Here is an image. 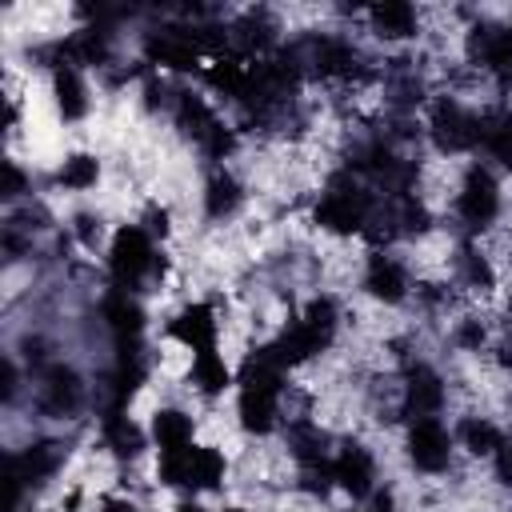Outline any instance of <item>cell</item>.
I'll use <instances>...</instances> for the list:
<instances>
[{
  "mask_svg": "<svg viewBox=\"0 0 512 512\" xmlns=\"http://www.w3.org/2000/svg\"><path fill=\"white\" fill-rule=\"evenodd\" d=\"M372 204H376V200H372L348 172H340V176H332L328 188L320 192L312 220H316L324 232H332V236H352V232H364V220H368Z\"/></svg>",
  "mask_w": 512,
  "mask_h": 512,
  "instance_id": "obj_1",
  "label": "cell"
},
{
  "mask_svg": "<svg viewBox=\"0 0 512 512\" xmlns=\"http://www.w3.org/2000/svg\"><path fill=\"white\" fill-rule=\"evenodd\" d=\"M108 264H112V276L120 280V288H136L148 272L160 268L156 260V248L148 240V232L140 224H124L116 236H112V248H108Z\"/></svg>",
  "mask_w": 512,
  "mask_h": 512,
  "instance_id": "obj_2",
  "label": "cell"
},
{
  "mask_svg": "<svg viewBox=\"0 0 512 512\" xmlns=\"http://www.w3.org/2000/svg\"><path fill=\"white\" fill-rule=\"evenodd\" d=\"M428 132H432V144L448 156L456 152H468L480 144V116H472L460 100L444 96L432 104V116H428Z\"/></svg>",
  "mask_w": 512,
  "mask_h": 512,
  "instance_id": "obj_3",
  "label": "cell"
},
{
  "mask_svg": "<svg viewBox=\"0 0 512 512\" xmlns=\"http://www.w3.org/2000/svg\"><path fill=\"white\" fill-rule=\"evenodd\" d=\"M456 212L468 228H488L500 212V184L488 168H468L456 188Z\"/></svg>",
  "mask_w": 512,
  "mask_h": 512,
  "instance_id": "obj_4",
  "label": "cell"
},
{
  "mask_svg": "<svg viewBox=\"0 0 512 512\" xmlns=\"http://www.w3.org/2000/svg\"><path fill=\"white\" fill-rule=\"evenodd\" d=\"M404 448H408L412 468L420 472H444L452 464V436L436 416H420L416 424H408Z\"/></svg>",
  "mask_w": 512,
  "mask_h": 512,
  "instance_id": "obj_5",
  "label": "cell"
},
{
  "mask_svg": "<svg viewBox=\"0 0 512 512\" xmlns=\"http://www.w3.org/2000/svg\"><path fill=\"white\" fill-rule=\"evenodd\" d=\"M80 404H84V384H80V376H76L72 368H64V364H48V368L40 372L36 408H40L44 416H52V420H64V416H72Z\"/></svg>",
  "mask_w": 512,
  "mask_h": 512,
  "instance_id": "obj_6",
  "label": "cell"
},
{
  "mask_svg": "<svg viewBox=\"0 0 512 512\" xmlns=\"http://www.w3.org/2000/svg\"><path fill=\"white\" fill-rule=\"evenodd\" d=\"M332 480H336V488H344L352 500L372 496V480H376V460H372V452H368L364 444L348 440V444L332 456Z\"/></svg>",
  "mask_w": 512,
  "mask_h": 512,
  "instance_id": "obj_7",
  "label": "cell"
},
{
  "mask_svg": "<svg viewBox=\"0 0 512 512\" xmlns=\"http://www.w3.org/2000/svg\"><path fill=\"white\" fill-rule=\"evenodd\" d=\"M168 336L184 348V352H208V348H216V336H220V320H216V312L208 308V304H188V308H180L176 312V320L168 324Z\"/></svg>",
  "mask_w": 512,
  "mask_h": 512,
  "instance_id": "obj_8",
  "label": "cell"
},
{
  "mask_svg": "<svg viewBox=\"0 0 512 512\" xmlns=\"http://www.w3.org/2000/svg\"><path fill=\"white\" fill-rule=\"evenodd\" d=\"M364 292L376 300V304H400L408 296V272L396 256L388 252H372L368 264H364Z\"/></svg>",
  "mask_w": 512,
  "mask_h": 512,
  "instance_id": "obj_9",
  "label": "cell"
},
{
  "mask_svg": "<svg viewBox=\"0 0 512 512\" xmlns=\"http://www.w3.org/2000/svg\"><path fill=\"white\" fill-rule=\"evenodd\" d=\"M444 400H448V384L440 380L436 368L412 364L404 372V412H416V420L420 416H436L444 408Z\"/></svg>",
  "mask_w": 512,
  "mask_h": 512,
  "instance_id": "obj_10",
  "label": "cell"
},
{
  "mask_svg": "<svg viewBox=\"0 0 512 512\" xmlns=\"http://www.w3.org/2000/svg\"><path fill=\"white\" fill-rule=\"evenodd\" d=\"M280 396L284 392H264V388H240V400H236V416H240V428L252 432V436H268L280 420Z\"/></svg>",
  "mask_w": 512,
  "mask_h": 512,
  "instance_id": "obj_11",
  "label": "cell"
},
{
  "mask_svg": "<svg viewBox=\"0 0 512 512\" xmlns=\"http://www.w3.org/2000/svg\"><path fill=\"white\" fill-rule=\"evenodd\" d=\"M104 324L116 332L120 344H136V336L144 332V308L120 288V292H108L104 300Z\"/></svg>",
  "mask_w": 512,
  "mask_h": 512,
  "instance_id": "obj_12",
  "label": "cell"
},
{
  "mask_svg": "<svg viewBox=\"0 0 512 512\" xmlns=\"http://www.w3.org/2000/svg\"><path fill=\"white\" fill-rule=\"evenodd\" d=\"M192 416L180 412V408H156L152 412V436L160 444V452H180V448H192Z\"/></svg>",
  "mask_w": 512,
  "mask_h": 512,
  "instance_id": "obj_13",
  "label": "cell"
},
{
  "mask_svg": "<svg viewBox=\"0 0 512 512\" xmlns=\"http://www.w3.org/2000/svg\"><path fill=\"white\" fill-rule=\"evenodd\" d=\"M52 96H56V112L64 116V120H80V116H88V88H84V80H80V72L76 68H56V76H52Z\"/></svg>",
  "mask_w": 512,
  "mask_h": 512,
  "instance_id": "obj_14",
  "label": "cell"
},
{
  "mask_svg": "<svg viewBox=\"0 0 512 512\" xmlns=\"http://www.w3.org/2000/svg\"><path fill=\"white\" fill-rule=\"evenodd\" d=\"M368 20H372V32L380 40H404V36H416L420 12L412 4H380L368 12Z\"/></svg>",
  "mask_w": 512,
  "mask_h": 512,
  "instance_id": "obj_15",
  "label": "cell"
},
{
  "mask_svg": "<svg viewBox=\"0 0 512 512\" xmlns=\"http://www.w3.org/2000/svg\"><path fill=\"white\" fill-rule=\"evenodd\" d=\"M240 200H244V188H240V180L232 176V172H212L208 176V184H204V212L212 216V220H224V216H232L236 208H240Z\"/></svg>",
  "mask_w": 512,
  "mask_h": 512,
  "instance_id": "obj_16",
  "label": "cell"
},
{
  "mask_svg": "<svg viewBox=\"0 0 512 512\" xmlns=\"http://www.w3.org/2000/svg\"><path fill=\"white\" fill-rule=\"evenodd\" d=\"M188 380H192V388L200 392V396H220L224 388H228V364H224V356L216 352V348H208V352H196L192 356V364H188Z\"/></svg>",
  "mask_w": 512,
  "mask_h": 512,
  "instance_id": "obj_17",
  "label": "cell"
},
{
  "mask_svg": "<svg viewBox=\"0 0 512 512\" xmlns=\"http://www.w3.org/2000/svg\"><path fill=\"white\" fill-rule=\"evenodd\" d=\"M104 448H112L120 460H136L144 452V432L132 416L124 412H108L104 416Z\"/></svg>",
  "mask_w": 512,
  "mask_h": 512,
  "instance_id": "obj_18",
  "label": "cell"
},
{
  "mask_svg": "<svg viewBox=\"0 0 512 512\" xmlns=\"http://www.w3.org/2000/svg\"><path fill=\"white\" fill-rule=\"evenodd\" d=\"M500 444H504V436L488 416H464L460 420V448L468 456H496Z\"/></svg>",
  "mask_w": 512,
  "mask_h": 512,
  "instance_id": "obj_19",
  "label": "cell"
},
{
  "mask_svg": "<svg viewBox=\"0 0 512 512\" xmlns=\"http://www.w3.org/2000/svg\"><path fill=\"white\" fill-rule=\"evenodd\" d=\"M96 180H100V160H96V156H88V152L64 156V164H60V184H64V188L88 192V188H96Z\"/></svg>",
  "mask_w": 512,
  "mask_h": 512,
  "instance_id": "obj_20",
  "label": "cell"
},
{
  "mask_svg": "<svg viewBox=\"0 0 512 512\" xmlns=\"http://www.w3.org/2000/svg\"><path fill=\"white\" fill-rule=\"evenodd\" d=\"M72 232H76V240H80L84 248H96L100 236H104V220H100L96 212H80V216L72 220Z\"/></svg>",
  "mask_w": 512,
  "mask_h": 512,
  "instance_id": "obj_21",
  "label": "cell"
},
{
  "mask_svg": "<svg viewBox=\"0 0 512 512\" xmlns=\"http://www.w3.org/2000/svg\"><path fill=\"white\" fill-rule=\"evenodd\" d=\"M20 192H24V172L16 168V160H8V164H4V196L16 200Z\"/></svg>",
  "mask_w": 512,
  "mask_h": 512,
  "instance_id": "obj_22",
  "label": "cell"
},
{
  "mask_svg": "<svg viewBox=\"0 0 512 512\" xmlns=\"http://www.w3.org/2000/svg\"><path fill=\"white\" fill-rule=\"evenodd\" d=\"M496 472H500V480L512 488V440L500 444V452H496Z\"/></svg>",
  "mask_w": 512,
  "mask_h": 512,
  "instance_id": "obj_23",
  "label": "cell"
},
{
  "mask_svg": "<svg viewBox=\"0 0 512 512\" xmlns=\"http://www.w3.org/2000/svg\"><path fill=\"white\" fill-rule=\"evenodd\" d=\"M100 512H140L132 500H124V496H112V500H104L100 504Z\"/></svg>",
  "mask_w": 512,
  "mask_h": 512,
  "instance_id": "obj_24",
  "label": "cell"
},
{
  "mask_svg": "<svg viewBox=\"0 0 512 512\" xmlns=\"http://www.w3.org/2000/svg\"><path fill=\"white\" fill-rule=\"evenodd\" d=\"M176 512H208V508H200V504H180Z\"/></svg>",
  "mask_w": 512,
  "mask_h": 512,
  "instance_id": "obj_25",
  "label": "cell"
},
{
  "mask_svg": "<svg viewBox=\"0 0 512 512\" xmlns=\"http://www.w3.org/2000/svg\"><path fill=\"white\" fill-rule=\"evenodd\" d=\"M224 512H244V508H224Z\"/></svg>",
  "mask_w": 512,
  "mask_h": 512,
  "instance_id": "obj_26",
  "label": "cell"
},
{
  "mask_svg": "<svg viewBox=\"0 0 512 512\" xmlns=\"http://www.w3.org/2000/svg\"><path fill=\"white\" fill-rule=\"evenodd\" d=\"M508 312H512V296H508Z\"/></svg>",
  "mask_w": 512,
  "mask_h": 512,
  "instance_id": "obj_27",
  "label": "cell"
}]
</instances>
